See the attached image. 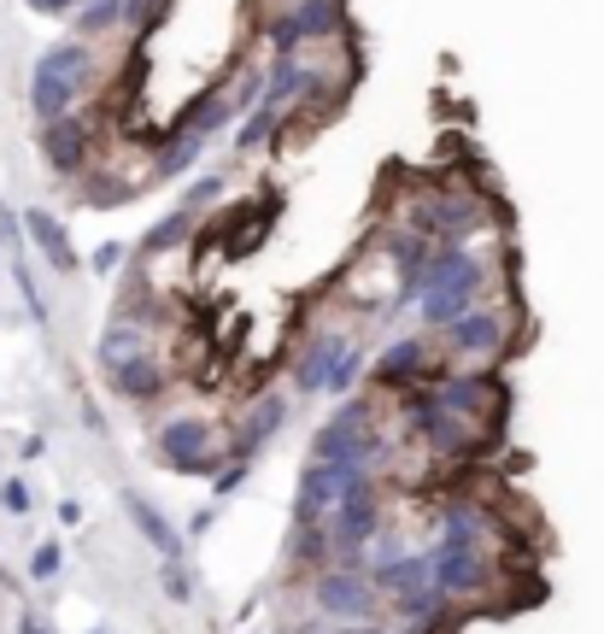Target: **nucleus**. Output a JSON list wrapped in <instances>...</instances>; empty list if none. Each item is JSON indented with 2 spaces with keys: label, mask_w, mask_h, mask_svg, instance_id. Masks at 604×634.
Returning a JSON list of instances; mask_svg holds the SVG:
<instances>
[{
  "label": "nucleus",
  "mask_w": 604,
  "mask_h": 634,
  "mask_svg": "<svg viewBox=\"0 0 604 634\" xmlns=\"http://www.w3.org/2000/svg\"><path fill=\"white\" fill-rule=\"evenodd\" d=\"M142 353H153V330H147V323H135V318H124V312H112V323L94 341L100 376L118 370V365H130V358H142Z\"/></svg>",
  "instance_id": "f3484780"
},
{
  "label": "nucleus",
  "mask_w": 604,
  "mask_h": 634,
  "mask_svg": "<svg viewBox=\"0 0 604 634\" xmlns=\"http://www.w3.org/2000/svg\"><path fill=\"white\" fill-rule=\"evenodd\" d=\"M0 253H7V259H19V253H30L24 212H19V205H7V200H0Z\"/></svg>",
  "instance_id": "cd10ccee"
},
{
  "label": "nucleus",
  "mask_w": 604,
  "mask_h": 634,
  "mask_svg": "<svg viewBox=\"0 0 604 634\" xmlns=\"http://www.w3.org/2000/svg\"><path fill=\"white\" fill-rule=\"evenodd\" d=\"M30 505H36L30 482L24 476H7V482H0V511H7V518H30Z\"/></svg>",
  "instance_id": "c756f323"
},
{
  "label": "nucleus",
  "mask_w": 604,
  "mask_h": 634,
  "mask_svg": "<svg viewBox=\"0 0 604 634\" xmlns=\"http://www.w3.org/2000/svg\"><path fill=\"white\" fill-rule=\"evenodd\" d=\"M24 230H30V247L42 253V265L54 270V277H71V270H82V253L71 247L65 218H54L47 205H30V212H24Z\"/></svg>",
  "instance_id": "4468645a"
},
{
  "label": "nucleus",
  "mask_w": 604,
  "mask_h": 634,
  "mask_svg": "<svg viewBox=\"0 0 604 634\" xmlns=\"http://www.w3.org/2000/svg\"><path fill=\"white\" fill-rule=\"evenodd\" d=\"M493 570H499V564H493L488 546H446V541H428V576H435L440 588L458 599V605H470L476 593H488Z\"/></svg>",
  "instance_id": "9b49d317"
},
{
  "label": "nucleus",
  "mask_w": 604,
  "mask_h": 634,
  "mask_svg": "<svg viewBox=\"0 0 604 634\" xmlns=\"http://www.w3.org/2000/svg\"><path fill=\"white\" fill-rule=\"evenodd\" d=\"M405 224L428 235V242H470V235L488 224V200L476 188H428V194L411 200Z\"/></svg>",
  "instance_id": "423d86ee"
},
{
  "label": "nucleus",
  "mask_w": 604,
  "mask_h": 634,
  "mask_svg": "<svg viewBox=\"0 0 604 634\" xmlns=\"http://www.w3.org/2000/svg\"><path fill=\"white\" fill-rule=\"evenodd\" d=\"M194 224H200V218L188 212V205H170L165 218H153V224H147L142 242H135V259L153 265V259H165V253H177V247H194Z\"/></svg>",
  "instance_id": "a211bd4d"
},
{
  "label": "nucleus",
  "mask_w": 604,
  "mask_h": 634,
  "mask_svg": "<svg viewBox=\"0 0 604 634\" xmlns=\"http://www.w3.org/2000/svg\"><path fill=\"white\" fill-rule=\"evenodd\" d=\"M312 611L329 623H370L382 616V588H376L370 564H317L312 570Z\"/></svg>",
  "instance_id": "39448f33"
},
{
  "label": "nucleus",
  "mask_w": 604,
  "mask_h": 634,
  "mask_svg": "<svg viewBox=\"0 0 604 634\" xmlns=\"http://www.w3.org/2000/svg\"><path fill=\"white\" fill-rule=\"evenodd\" d=\"M159 593L170 599V605H194L200 599V581H194V570H188V558H159Z\"/></svg>",
  "instance_id": "b1692460"
},
{
  "label": "nucleus",
  "mask_w": 604,
  "mask_h": 634,
  "mask_svg": "<svg viewBox=\"0 0 604 634\" xmlns=\"http://www.w3.org/2000/svg\"><path fill=\"white\" fill-rule=\"evenodd\" d=\"M505 341H511V318L493 305V294L470 305L458 323H446L440 330V353L446 358H458V365H493L499 353H505Z\"/></svg>",
  "instance_id": "1a4fd4ad"
},
{
  "label": "nucleus",
  "mask_w": 604,
  "mask_h": 634,
  "mask_svg": "<svg viewBox=\"0 0 604 634\" xmlns=\"http://www.w3.org/2000/svg\"><path fill=\"white\" fill-rule=\"evenodd\" d=\"M7 270H12V288H19V300H24L30 323H36V330H54V312H47V294H42L36 270L24 265V253H19V259H7Z\"/></svg>",
  "instance_id": "5701e85b"
},
{
  "label": "nucleus",
  "mask_w": 604,
  "mask_h": 634,
  "mask_svg": "<svg viewBox=\"0 0 604 634\" xmlns=\"http://www.w3.org/2000/svg\"><path fill=\"white\" fill-rule=\"evenodd\" d=\"M19 453H24V458H42V453H47V441H42V435H24V447H19Z\"/></svg>",
  "instance_id": "c9c22d12"
},
{
  "label": "nucleus",
  "mask_w": 604,
  "mask_h": 634,
  "mask_svg": "<svg viewBox=\"0 0 604 634\" xmlns=\"http://www.w3.org/2000/svg\"><path fill=\"white\" fill-rule=\"evenodd\" d=\"M59 576H65V546L59 541H36V553H30V581L54 588Z\"/></svg>",
  "instance_id": "bb28decb"
},
{
  "label": "nucleus",
  "mask_w": 604,
  "mask_h": 634,
  "mask_svg": "<svg viewBox=\"0 0 604 634\" xmlns=\"http://www.w3.org/2000/svg\"><path fill=\"white\" fill-rule=\"evenodd\" d=\"M107 382H112V393H118V400L147 405V400H159V393L170 388V376H165V365H159L153 353H142V358H130V365L107 370Z\"/></svg>",
  "instance_id": "6ab92c4d"
},
{
  "label": "nucleus",
  "mask_w": 604,
  "mask_h": 634,
  "mask_svg": "<svg viewBox=\"0 0 604 634\" xmlns=\"http://www.w3.org/2000/svg\"><path fill=\"white\" fill-rule=\"evenodd\" d=\"M30 12H36V19H71V12L82 7V0H24Z\"/></svg>",
  "instance_id": "2f4dec72"
},
{
  "label": "nucleus",
  "mask_w": 604,
  "mask_h": 634,
  "mask_svg": "<svg viewBox=\"0 0 604 634\" xmlns=\"http://www.w3.org/2000/svg\"><path fill=\"white\" fill-rule=\"evenodd\" d=\"M170 7H177V0H124V30L135 42H147L153 30L170 19Z\"/></svg>",
  "instance_id": "393cba45"
},
{
  "label": "nucleus",
  "mask_w": 604,
  "mask_h": 634,
  "mask_svg": "<svg viewBox=\"0 0 604 634\" xmlns=\"http://www.w3.org/2000/svg\"><path fill=\"white\" fill-rule=\"evenodd\" d=\"M19 634H54V623L36 616V611H24V616H19Z\"/></svg>",
  "instance_id": "f704fd0d"
},
{
  "label": "nucleus",
  "mask_w": 604,
  "mask_h": 634,
  "mask_svg": "<svg viewBox=\"0 0 604 634\" xmlns=\"http://www.w3.org/2000/svg\"><path fill=\"white\" fill-rule=\"evenodd\" d=\"M258 24H265L270 54H305L317 42L347 36V0H288V7L265 12Z\"/></svg>",
  "instance_id": "20e7f679"
},
{
  "label": "nucleus",
  "mask_w": 604,
  "mask_h": 634,
  "mask_svg": "<svg viewBox=\"0 0 604 634\" xmlns=\"http://www.w3.org/2000/svg\"><path fill=\"white\" fill-rule=\"evenodd\" d=\"M36 147H42L47 177H59V182H82V177H89V165H94V118H82V112L47 118Z\"/></svg>",
  "instance_id": "9d476101"
},
{
  "label": "nucleus",
  "mask_w": 604,
  "mask_h": 634,
  "mask_svg": "<svg viewBox=\"0 0 604 634\" xmlns=\"http://www.w3.org/2000/svg\"><path fill=\"white\" fill-rule=\"evenodd\" d=\"M71 30L82 42L94 36H112V30H124V0H82V7L71 12Z\"/></svg>",
  "instance_id": "4be33fe9"
},
{
  "label": "nucleus",
  "mask_w": 604,
  "mask_h": 634,
  "mask_svg": "<svg viewBox=\"0 0 604 634\" xmlns=\"http://www.w3.org/2000/svg\"><path fill=\"white\" fill-rule=\"evenodd\" d=\"M282 107H265V100H258L253 112H241V124L230 130V142H235V153H265L270 142H276V130H282Z\"/></svg>",
  "instance_id": "412c9836"
},
{
  "label": "nucleus",
  "mask_w": 604,
  "mask_h": 634,
  "mask_svg": "<svg viewBox=\"0 0 604 634\" xmlns=\"http://www.w3.org/2000/svg\"><path fill=\"white\" fill-rule=\"evenodd\" d=\"M223 188H230V177H223V170H194V177H188L182 182V200L177 205H188V212H205V205H212L217 194H223Z\"/></svg>",
  "instance_id": "a878e982"
},
{
  "label": "nucleus",
  "mask_w": 604,
  "mask_h": 634,
  "mask_svg": "<svg viewBox=\"0 0 604 634\" xmlns=\"http://www.w3.org/2000/svg\"><path fill=\"white\" fill-rule=\"evenodd\" d=\"M0 265H7V253H0Z\"/></svg>",
  "instance_id": "4c0bfd02"
},
{
  "label": "nucleus",
  "mask_w": 604,
  "mask_h": 634,
  "mask_svg": "<svg viewBox=\"0 0 604 634\" xmlns=\"http://www.w3.org/2000/svg\"><path fill=\"white\" fill-rule=\"evenodd\" d=\"M205 142H212V135H194V130H165V142L153 147L147 182H177V177H194L200 159H205Z\"/></svg>",
  "instance_id": "dca6fc26"
},
{
  "label": "nucleus",
  "mask_w": 604,
  "mask_h": 634,
  "mask_svg": "<svg viewBox=\"0 0 604 634\" xmlns=\"http://www.w3.org/2000/svg\"><path fill=\"white\" fill-rule=\"evenodd\" d=\"M212 529H217V500H212V505H200L194 518H188L182 535H188V541H200V535H212Z\"/></svg>",
  "instance_id": "473e14b6"
},
{
  "label": "nucleus",
  "mask_w": 604,
  "mask_h": 634,
  "mask_svg": "<svg viewBox=\"0 0 604 634\" xmlns=\"http://www.w3.org/2000/svg\"><path fill=\"white\" fill-rule=\"evenodd\" d=\"M94 77H100V59H94V42H54L47 54H36V65H30V112L42 118H65V112H77V100L94 89Z\"/></svg>",
  "instance_id": "f257e3e1"
},
{
  "label": "nucleus",
  "mask_w": 604,
  "mask_h": 634,
  "mask_svg": "<svg viewBox=\"0 0 604 634\" xmlns=\"http://www.w3.org/2000/svg\"><path fill=\"white\" fill-rule=\"evenodd\" d=\"M130 253H135L130 242H100V247H94V253H89V259H82V265H89V270H94V277H112V270H118V265H124V259H130Z\"/></svg>",
  "instance_id": "7c9ffc66"
},
{
  "label": "nucleus",
  "mask_w": 604,
  "mask_h": 634,
  "mask_svg": "<svg viewBox=\"0 0 604 634\" xmlns=\"http://www.w3.org/2000/svg\"><path fill=\"white\" fill-rule=\"evenodd\" d=\"M358 347L353 335H340V330H317L312 341H305V353L293 358V370H288V382H293V400H317V393H329V376L335 365Z\"/></svg>",
  "instance_id": "f8f14e48"
},
{
  "label": "nucleus",
  "mask_w": 604,
  "mask_h": 634,
  "mask_svg": "<svg viewBox=\"0 0 604 634\" xmlns=\"http://www.w3.org/2000/svg\"><path fill=\"white\" fill-rule=\"evenodd\" d=\"M253 482V458H230V465H223L217 476H212V500L223 505V500H235L241 488Z\"/></svg>",
  "instance_id": "c85d7f7f"
},
{
  "label": "nucleus",
  "mask_w": 604,
  "mask_h": 634,
  "mask_svg": "<svg viewBox=\"0 0 604 634\" xmlns=\"http://www.w3.org/2000/svg\"><path fill=\"white\" fill-rule=\"evenodd\" d=\"M365 465H335V458H312V465L300 470V482H293V505H288V529H323L329 523V511L340 505V493H347Z\"/></svg>",
  "instance_id": "6e6552de"
},
{
  "label": "nucleus",
  "mask_w": 604,
  "mask_h": 634,
  "mask_svg": "<svg viewBox=\"0 0 604 634\" xmlns=\"http://www.w3.org/2000/svg\"><path fill=\"white\" fill-rule=\"evenodd\" d=\"M440 335H393L382 353L370 358V388L376 393H411V388H423L428 376H440Z\"/></svg>",
  "instance_id": "0eeeda50"
},
{
  "label": "nucleus",
  "mask_w": 604,
  "mask_h": 634,
  "mask_svg": "<svg viewBox=\"0 0 604 634\" xmlns=\"http://www.w3.org/2000/svg\"><path fill=\"white\" fill-rule=\"evenodd\" d=\"M153 465H165L170 476L212 482V476L230 465V441H223L205 418L182 411V418H165L159 423V435H153Z\"/></svg>",
  "instance_id": "f03ea898"
},
{
  "label": "nucleus",
  "mask_w": 604,
  "mask_h": 634,
  "mask_svg": "<svg viewBox=\"0 0 604 634\" xmlns=\"http://www.w3.org/2000/svg\"><path fill=\"white\" fill-rule=\"evenodd\" d=\"M89 634H107V629H89Z\"/></svg>",
  "instance_id": "e433bc0d"
},
{
  "label": "nucleus",
  "mask_w": 604,
  "mask_h": 634,
  "mask_svg": "<svg viewBox=\"0 0 604 634\" xmlns=\"http://www.w3.org/2000/svg\"><path fill=\"white\" fill-rule=\"evenodd\" d=\"M323 535H329V558L335 564H365L370 541L382 535V482H376V470H365L347 493H340V505L329 511Z\"/></svg>",
  "instance_id": "7ed1b4c3"
},
{
  "label": "nucleus",
  "mask_w": 604,
  "mask_h": 634,
  "mask_svg": "<svg viewBox=\"0 0 604 634\" xmlns=\"http://www.w3.org/2000/svg\"><path fill=\"white\" fill-rule=\"evenodd\" d=\"M288 418H293L288 393H258V400L241 411V423H235V435H230V458H258L276 435L288 430Z\"/></svg>",
  "instance_id": "ddd939ff"
},
{
  "label": "nucleus",
  "mask_w": 604,
  "mask_h": 634,
  "mask_svg": "<svg viewBox=\"0 0 604 634\" xmlns=\"http://www.w3.org/2000/svg\"><path fill=\"white\" fill-rule=\"evenodd\" d=\"M370 576H376V588H382V599H400L411 588H423V581H435L428 576V546H405V553L370 564Z\"/></svg>",
  "instance_id": "aec40b11"
},
{
  "label": "nucleus",
  "mask_w": 604,
  "mask_h": 634,
  "mask_svg": "<svg viewBox=\"0 0 604 634\" xmlns=\"http://www.w3.org/2000/svg\"><path fill=\"white\" fill-rule=\"evenodd\" d=\"M124 511L135 523V535L153 546V558H188V535L165 518V505H153L142 488H124Z\"/></svg>",
  "instance_id": "2eb2a0df"
},
{
  "label": "nucleus",
  "mask_w": 604,
  "mask_h": 634,
  "mask_svg": "<svg viewBox=\"0 0 604 634\" xmlns=\"http://www.w3.org/2000/svg\"><path fill=\"white\" fill-rule=\"evenodd\" d=\"M82 518H89L82 500H59V523H65V529H82Z\"/></svg>",
  "instance_id": "72a5a7b5"
}]
</instances>
